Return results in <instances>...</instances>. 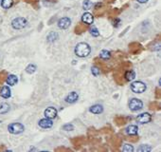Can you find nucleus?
<instances>
[{
  "label": "nucleus",
  "instance_id": "f8f14e48",
  "mask_svg": "<svg viewBox=\"0 0 161 152\" xmlns=\"http://www.w3.org/2000/svg\"><path fill=\"white\" fill-rule=\"evenodd\" d=\"M0 95H1V97L5 98V99H8V98L11 97V89L7 86H4V87H2L1 89H0Z\"/></svg>",
  "mask_w": 161,
  "mask_h": 152
},
{
  "label": "nucleus",
  "instance_id": "6e6552de",
  "mask_svg": "<svg viewBox=\"0 0 161 152\" xmlns=\"http://www.w3.org/2000/svg\"><path fill=\"white\" fill-rule=\"evenodd\" d=\"M57 109L55 108H52V106H49V108H47L46 110H45V116H46V118H49V119H53L55 118L56 116H57Z\"/></svg>",
  "mask_w": 161,
  "mask_h": 152
},
{
  "label": "nucleus",
  "instance_id": "f3484780",
  "mask_svg": "<svg viewBox=\"0 0 161 152\" xmlns=\"http://www.w3.org/2000/svg\"><path fill=\"white\" fill-rule=\"evenodd\" d=\"M47 41H49V43H52V42H54V41H56L57 39H59V34L57 33V32L52 31V32H50L49 35H47Z\"/></svg>",
  "mask_w": 161,
  "mask_h": 152
},
{
  "label": "nucleus",
  "instance_id": "7ed1b4c3",
  "mask_svg": "<svg viewBox=\"0 0 161 152\" xmlns=\"http://www.w3.org/2000/svg\"><path fill=\"white\" fill-rule=\"evenodd\" d=\"M28 21L24 17H17L11 21V26L14 29H22L27 26Z\"/></svg>",
  "mask_w": 161,
  "mask_h": 152
},
{
  "label": "nucleus",
  "instance_id": "cd10ccee",
  "mask_svg": "<svg viewBox=\"0 0 161 152\" xmlns=\"http://www.w3.org/2000/svg\"><path fill=\"white\" fill-rule=\"evenodd\" d=\"M138 1L139 2V3H141V4H143V3H146L148 1V0H138Z\"/></svg>",
  "mask_w": 161,
  "mask_h": 152
},
{
  "label": "nucleus",
  "instance_id": "b1692460",
  "mask_svg": "<svg viewBox=\"0 0 161 152\" xmlns=\"http://www.w3.org/2000/svg\"><path fill=\"white\" fill-rule=\"evenodd\" d=\"M122 151H124V152H132L134 151V147H133V145H123V147H122Z\"/></svg>",
  "mask_w": 161,
  "mask_h": 152
},
{
  "label": "nucleus",
  "instance_id": "2eb2a0df",
  "mask_svg": "<svg viewBox=\"0 0 161 152\" xmlns=\"http://www.w3.org/2000/svg\"><path fill=\"white\" fill-rule=\"evenodd\" d=\"M90 112L94 113V114H100L103 111V106L101 105H94L90 108Z\"/></svg>",
  "mask_w": 161,
  "mask_h": 152
},
{
  "label": "nucleus",
  "instance_id": "1a4fd4ad",
  "mask_svg": "<svg viewBox=\"0 0 161 152\" xmlns=\"http://www.w3.org/2000/svg\"><path fill=\"white\" fill-rule=\"evenodd\" d=\"M38 125H39L42 129H49V127H51L53 126V123H52L51 119L45 118V119H41Z\"/></svg>",
  "mask_w": 161,
  "mask_h": 152
},
{
  "label": "nucleus",
  "instance_id": "a878e982",
  "mask_svg": "<svg viewBox=\"0 0 161 152\" xmlns=\"http://www.w3.org/2000/svg\"><path fill=\"white\" fill-rule=\"evenodd\" d=\"M91 71H92V74L96 77L98 75H100V68H98V67H93L91 68Z\"/></svg>",
  "mask_w": 161,
  "mask_h": 152
},
{
  "label": "nucleus",
  "instance_id": "39448f33",
  "mask_svg": "<svg viewBox=\"0 0 161 152\" xmlns=\"http://www.w3.org/2000/svg\"><path fill=\"white\" fill-rule=\"evenodd\" d=\"M143 108V103L141 100L138 99V98H133L129 102V108L132 111H138L140 110Z\"/></svg>",
  "mask_w": 161,
  "mask_h": 152
},
{
  "label": "nucleus",
  "instance_id": "9b49d317",
  "mask_svg": "<svg viewBox=\"0 0 161 152\" xmlns=\"http://www.w3.org/2000/svg\"><path fill=\"white\" fill-rule=\"evenodd\" d=\"M82 21L84 23V24H86V25H91V24L93 23V21H94V16L92 15L91 13H85L82 14Z\"/></svg>",
  "mask_w": 161,
  "mask_h": 152
},
{
  "label": "nucleus",
  "instance_id": "dca6fc26",
  "mask_svg": "<svg viewBox=\"0 0 161 152\" xmlns=\"http://www.w3.org/2000/svg\"><path fill=\"white\" fill-rule=\"evenodd\" d=\"M124 77L126 81H132V80L136 78V73H135V71L132 70H127L126 72L124 73Z\"/></svg>",
  "mask_w": 161,
  "mask_h": 152
},
{
  "label": "nucleus",
  "instance_id": "6ab92c4d",
  "mask_svg": "<svg viewBox=\"0 0 161 152\" xmlns=\"http://www.w3.org/2000/svg\"><path fill=\"white\" fill-rule=\"evenodd\" d=\"M100 57L101 59H103V60H107V59H109L110 57H111V53H110L109 50H101L100 53Z\"/></svg>",
  "mask_w": 161,
  "mask_h": 152
},
{
  "label": "nucleus",
  "instance_id": "c85d7f7f",
  "mask_svg": "<svg viewBox=\"0 0 161 152\" xmlns=\"http://www.w3.org/2000/svg\"><path fill=\"white\" fill-rule=\"evenodd\" d=\"M0 123H1V122H0Z\"/></svg>",
  "mask_w": 161,
  "mask_h": 152
},
{
  "label": "nucleus",
  "instance_id": "4be33fe9",
  "mask_svg": "<svg viewBox=\"0 0 161 152\" xmlns=\"http://www.w3.org/2000/svg\"><path fill=\"white\" fill-rule=\"evenodd\" d=\"M138 151H141V152H149L152 151V147L148 145H142L138 148Z\"/></svg>",
  "mask_w": 161,
  "mask_h": 152
},
{
  "label": "nucleus",
  "instance_id": "393cba45",
  "mask_svg": "<svg viewBox=\"0 0 161 152\" xmlns=\"http://www.w3.org/2000/svg\"><path fill=\"white\" fill-rule=\"evenodd\" d=\"M90 33L93 35V36L97 37V36H99V35H100V31H99V29L96 28V27L93 26L91 28V29H90Z\"/></svg>",
  "mask_w": 161,
  "mask_h": 152
},
{
  "label": "nucleus",
  "instance_id": "9d476101",
  "mask_svg": "<svg viewBox=\"0 0 161 152\" xmlns=\"http://www.w3.org/2000/svg\"><path fill=\"white\" fill-rule=\"evenodd\" d=\"M78 99H79V94L75 91H72L67 95V98H65V102L69 103V104H73V103L77 102Z\"/></svg>",
  "mask_w": 161,
  "mask_h": 152
},
{
  "label": "nucleus",
  "instance_id": "a211bd4d",
  "mask_svg": "<svg viewBox=\"0 0 161 152\" xmlns=\"http://www.w3.org/2000/svg\"><path fill=\"white\" fill-rule=\"evenodd\" d=\"M10 110V106L7 103H1L0 104V114H5Z\"/></svg>",
  "mask_w": 161,
  "mask_h": 152
},
{
  "label": "nucleus",
  "instance_id": "20e7f679",
  "mask_svg": "<svg viewBox=\"0 0 161 152\" xmlns=\"http://www.w3.org/2000/svg\"><path fill=\"white\" fill-rule=\"evenodd\" d=\"M146 88H147L146 85L141 81H136L131 84V89L135 93H142L146 90Z\"/></svg>",
  "mask_w": 161,
  "mask_h": 152
},
{
  "label": "nucleus",
  "instance_id": "bb28decb",
  "mask_svg": "<svg viewBox=\"0 0 161 152\" xmlns=\"http://www.w3.org/2000/svg\"><path fill=\"white\" fill-rule=\"evenodd\" d=\"M63 129L65 130V131H72V130H74V126L71 124H67L63 127Z\"/></svg>",
  "mask_w": 161,
  "mask_h": 152
},
{
  "label": "nucleus",
  "instance_id": "f03ea898",
  "mask_svg": "<svg viewBox=\"0 0 161 152\" xmlns=\"http://www.w3.org/2000/svg\"><path fill=\"white\" fill-rule=\"evenodd\" d=\"M8 130L11 134H20L25 130V127L20 123H13L8 126Z\"/></svg>",
  "mask_w": 161,
  "mask_h": 152
},
{
  "label": "nucleus",
  "instance_id": "4468645a",
  "mask_svg": "<svg viewBox=\"0 0 161 152\" xmlns=\"http://www.w3.org/2000/svg\"><path fill=\"white\" fill-rule=\"evenodd\" d=\"M126 131H127V133L129 134V135L136 136V134H138V127L135 126V125H131V126H129L126 129Z\"/></svg>",
  "mask_w": 161,
  "mask_h": 152
},
{
  "label": "nucleus",
  "instance_id": "412c9836",
  "mask_svg": "<svg viewBox=\"0 0 161 152\" xmlns=\"http://www.w3.org/2000/svg\"><path fill=\"white\" fill-rule=\"evenodd\" d=\"M36 70H37L36 66L33 65V64H29L28 67L26 68V72L29 73V74H32L36 71Z\"/></svg>",
  "mask_w": 161,
  "mask_h": 152
},
{
  "label": "nucleus",
  "instance_id": "423d86ee",
  "mask_svg": "<svg viewBox=\"0 0 161 152\" xmlns=\"http://www.w3.org/2000/svg\"><path fill=\"white\" fill-rule=\"evenodd\" d=\"M151 120H152V116L147 112L141 113L140 115H138V117H136V121L140 124H147L149 122H151Z\"/></svg>",
  "mask_w": 161,
  "mask_h": 152
},
{
  "label": "nucleus",
  "instance_id": "5701e85b",
  "mask_svg": "<svg viewBox=\"0 0 161 152\" xmlns=\"http://www.w3.org/2000/svg\"><path fill=\"white\" fill-rule=\"evenodd\" d=\"M92 7V2L90 1V0H84L82 3V8H83V10H85V11H87L89 10Z\"/></svg>",
  "mask_w": 161,
  "mask_h": 152
},
{
  "label": "nucleus",
  "instance_id": "f257e3e1",
  "mask_svg": "<svg viewBox=\"0 0 161 152\" xmlns=\"http://www.w3.org/2000/svg\"><path fill=\"white\" fill-rule=\"evenodd\" d=\"M90 52H91V48L87 43L82 42V43L77 44V46L75 48V53L77 56L82 57V58L86 57V56H88L90 54Z\"/></svg>",
  "mask_w": 161,
  "mask_h": 152
},
{
  "label": "nucleus",
  "instance_id": "0eeeda50",
  "mask_svg": "<svg viewBox=\"0 0 161 152\" xmlns=\"http://www.w3.org/2000/svg\"><path fill=\"white\" fill-rule=\"evenodd\" d=\"M70 24H71V20L68 17H63V18H61L58 21V27L62 29H65L70 26Z\"/></svg>",
  "mask_w": 161,
  "mask_h": 152
},
{
  "label": "nucleus",
  "instance_id": "aec40b11",
  "mask_svg": "<svg viewBox=\"0 0 161 152\" xmlns=\"http://www.w3.org/2000/svg\"><path fill=\"white\" fill-rule=\"evenodd\" d=\"M13 4V0H1V6L4 9H10Z\"/></svg>",
  "mask_w": 161,
  "mask_h": 152
},
{
  "label": "nucleus",
  "instance_id": "ddd939ff",
  "mask_svg": "<svg viewBox=\"0 0 161 152\" xmlns=\"http://www.w3.org/2000/svg\"><path fill=\"white\" fill-rule=\"evenodd\" d=\"M6 82H7L8 85H10V86H14V85L17 84V82H18V78H17L16 75H13V74H10V75L7 76Z\"/></svg>",
  "mask_w": 161,
  "mask_h": 152
}]
</instances>
